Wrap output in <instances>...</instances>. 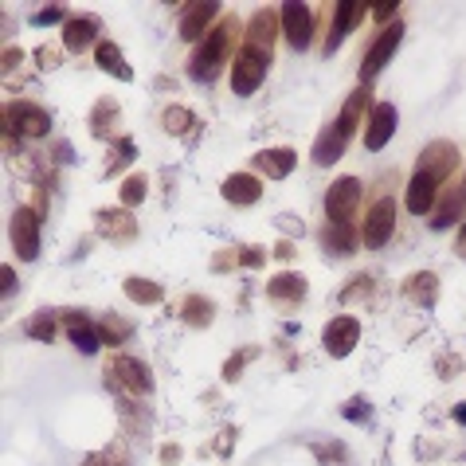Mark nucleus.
Wrapping results in <instances>:
<instances>
[{
    "label": "nucleus",
    "instance_id": "obj_34",
    "mask_svg": "<svg viewBox=\"0 0 466 466\" xmlns=\"http://www.w3.org/2000/svg\"><path fill=\"white\" fill-rule=\"evenodd\" d=\"M145 189H149V180H145V172H134V177H126L122 180V208H137V204L145 200Z\"/></svg>",
    "mask_w": 466,
    "mask_h": 466
},
{
    "label": "nucleus",
    "instance_id": "obj_48",
    "mask_svg": "<svg viewBox=\"0 0 466 466\" xmlns=\"http://www.w3.org/2000/svg\"><path fill=\"white\" fill-rule=\"evenodd\" d=\"M451 416H454V419H459V424L466 427V404H454V411H451Z\"/></svg>",
    "mask_w": 466,
    "mask_h": 466
},
{
    "label": "nucleus",
    "instance_id": "obj_41",
    "mask_svg": "<svg viewBox=\"0 0 466 466\" xmlns=\"http://www.w3.org/2000/svg\"><path fill=\"white\" fill-rule=\"evenodd\" d=\"M240 263H243V267H263V263H267V251H263V247H243V251H240Z\"/></svg>",
    "mask_w": 466,
    "mask_h": 466
},
{
    "label": "nucleus",
    "instance_id": "obj_46",
    "mask_svg": "<svg viewBox=\"0 0 466 466\" xmlns=\"http://www.w3.org/2000/svg\"><path fill=\"white\" fill-rule=\"evenodd\" d=\"M275 255H278V259H295V243H278Z\"/></svg>",
    "mask_w": 466,
    "mask_h": 466
},
{
    "label": "nucleus",
    "instance_id": "obj_47",
    "mask_svg": "<svg viewBox=\"0 0 466 466\" xmlns=\"http://www.w3.org/2000/svg\"><path fill=\"white\" fill-rule=\"evenodd\" d=\"M16 63H20V51H16V48H13V51H4V71H13Z\"/></svg>",
    "mask_w": 466,
    "mask_h": 466
},
{
    "label": "nucleus",
    "instance_id": "obj_12",
    "mask_svg": "<svg viewBox=\"0 0 466 466\" xmlns=\"http://www.w3.org/2000/svg\"><path fill=\"white\" fill-rule=\"evenodd\" d=\"M356 341H361V321L349 318V313H341V318L325 325V353L330 356H349L356 349Z\"/></svg>",
    "mask_w": 466,
    "mask_h": 466
},
{
    "label": "nucleus",
    "instance_id": "obj_4",
    "mask_svg": "<svg viewBox=\"0 0 466 466\" xmlns=\"http://www.w3.org/2000/svg\"><path fill=\"white\" fill-rule=\"evenodd\" d=\"M356 208H361V180L356 177H338L325 189V215H330V224H353Z\"/></svg>",
    "mask_w": 466,
    "mask_h": 466
},
{
    "label": "nucleus",
    "instance_id": "obj_21",
    "mask_svg": "<svg viewBox=\"0 0 466 466\" xmlns=\"http://www.w3.org/2000/svg\"><path fill=\"white\" fill-rule=\"evenodd\" d=\"M94 40H99V20H94V16H75V20L63 24V48H67L71 56L86 51Z\"/></svg>",
    "mask_w": 466,
    "mask_h": 466
},
{
    "label": "nucleus",
    "instance_id": "obj_17",
    "mask_svg": "<svg viewBox=\"0 0 466 466\" xmlns=\"http://www.w3.org/2000/svg\"><path fill=\"white\" fill-rule=\"evenodd\" d=\"M251 165H259V172H263V177H270V180H286L290 172H295V165H298V154H295V149H286V145L259 149Z\"/></svg>",
    "mask_w": 466,
    "mask_h": 466
},
{
    "label": "nucleus",
    "instance_id": "obj_8",
    "mask_svg": "<svg viewBox=\"0 0 466 466\" xmlns=\"http://www.w3.org/2000/svg\"><path fill=\"white\" fill-rule=\"evenodd\" d=\"M400 40H404V24H388V31H381V36H376V43L368 48V56H365V63H361V79H365V86L373 83L376 75L384 71V63L396 56Z\"/></svg>",
    "mask_w": 466,
    "mask_h": 466
},
{
    "label": "nucleus",
    "instance_id": "obj_29",
    "mask_svg": "<svg viewBox=\"0 0 466 466\" xmlns=\"http://www.w3.org/2000/svg\"><path fill=\"white\" fill-rule=\"evenodd\" d=\"M180 318L189 321V325H197V330H204V325H212L215 306L204 295H189V298L180 302Z\"/></svg>",
    "mask_w": 466,
    "mask_h": 466
},
{
    "label": "nucleus",
    "instance_id": "obj_7",
    "mask_svg": "<svg viewBox=\"0 0 466 466\" xmlns=\"http://www.w3.org/2000/svg\"><path fill=\"white\" fill-rule=\"evenodd\" d=\"M283 36L295 51H306L310 40H313V13L310 4H302V0H290V4H283Z\"/></svg>",
    "mask_w": 466,
    "mask_h": 466
},
{
    "label": "nucleus",
    "instance_id": "obj_31",
    "mask_svg": "<svg viewBox=\"0 0 466 466\" xmlns=\"http://www.w3.org/2000/svg\"><path fill=\"white\" fill-rule=\"evenodd\" d=\"M129 333H134V325L122 321L118 313H106V318L99 321V338H102V345H110V349H118V345H126V341H129Z\"/></svg>",
    "mask_w": 466,
    "mask_h": 466
},
{
    "label": "nucleus",
    "instance_id": "obj_40",
    "mask_svg": "<svg viewBox=\"0 0 466 466\" xmlns=\"http://www.w3.org/2000/svg\"><path fill=\"white\" fill-rule=\"evenodd\" d=\"M396 0H384V4H373V20H376V24H384V20H392V24H396Z\"/></svg>",
    "mask_w": 466,
    "mask_h": 466
},
{
    "label": "nucleus",
    "instance_id": "obj_14",
    "mask_svg": "<svg viewBox=\"0 0 466 466\" xmlns=\"http://www.w3.org/2000/svg\"><path fill=\"white\" fill-rule=\"evenodd\" d=\"M368 8L373 4H361V0H341V4H333V28H330V43H325V51H338L341 40L368 16Z\"/></svg>",
    "mask_w": 466,
    "mask_h": 466
},
{
    "label": "nucleus",
    "instance_id": "obj_30",
    "mask_svg": "<svg viewBox=\"0 0 466 466\" xmlns=\"http://www.w3.org/2000/svg\"><path fill=\"white\" fill-rule=\"evenodd\" d=\"M114 122H118V99H99V106H94V114H91L94 137H114V142H118Z\"/></svg>",
    "mask_w": 466,
    "mask_h": 466
},
{
    "label": "nucleus",
    "instance_id": "obj_10",
    "mask_svg": "<svg viewBox=\"0 0 466 466\" xmlns=\"http://www.w3.org/2000/svg\"><path fill=\"white\" fill-rule=\"evenodd\" d=\"M13 247L20 259H40V215L31 208L13 212Z\"/></svg>",
    "mask_w": 466,
    "mask_h": 466
},
{
    "label": "nucleus",
    "instance_id": "obj_9",
    "mask_svg": "<svg viewBox=\"0 0 466 466\" xmlns=\"http://www.w3.org/2000/svg\"><path fill=\"white\" fill-rule=\"evenodd\" d=\"M396 122H400V114H396V106L392 102H376L373 110H368V126H365V149H384L388 142L396 137Z\"/></svg>",
    "mask_w": 466,
    "mask_h": 466
},
{
    "label": "nucleus",
    "instance_id": "obj_26",
    "mask_svg": "<svg viewBox=\"0 0 466 466\" xmlns=\"http://www.w3.org/2000/svg\"><path fill=\"white\" fill-rule=\"evenodd\" d=\"M267 295L278 302H302L306 298V278H302L298 270H283V275H275L267 283Z\"/></svg>",
    "mask_w": 466,
    "mask_h": 466
},
{
    "label": "nucleus",
    "instance_id": "obj_19",
    "mask_svg": "<svg viewBox=\"0 0 466 466\" xmlns=\"http://www.w3.org/2000/svg\"><path fill=\"white\" fill-rule=\"evenodd\" d=\"M361 243H365V240L356 235L353 224H330V227L321 232V251L333 255V259H349Z\"/></svg>",
    "mask_w": 466,
    "mask_h": 466
},
{
    "label": "nucleus",
    "instance_id": "obj_5",
    "mask_svg": "<svg viewBox=\"0 0 466 466\" xmlns=\"http://www.w3.org/2000/svg\"><path fill=\"white\" fill-rule=\"evenodd\" d=\"M392 232H396V200L392 197H381L373 208H368V215H365L361 240H365V247L381 251V247L392 240Z\"/></svg>",
    "mask_w": 466,
    "mask_h": 466
},
{
    "label": "nucleus",
    "instance_id": "obj_45",
    "mask_svg": "<svg viewBox=\"0 0 466 466\" xmlns=\"http://www.w3.org/2000/svg\"><path fill=\"white\" fill-rule=\"evenodd\" d=\"M454 255L466 259V220H462V227H459V240H454Z\"/></svg>",
    "mask_w": 466,
    "mask_h": 466
},
{
    "label": "nucleus",
    "instance_id": "obj_36",
    "mask_svg": "<svg viewBox=\"0 0 466 466\" xmlns=\"http://www.w3.org/2000/svg\"><path fill=\"white\" fill-rule=\"evenodd\" d=\"M134 157H137V145L129 142V137H118V145H114V157H110V165H106V172H118V169H126Z\"/></svg>",
    "mask_w": 466,
    "mask_h": 466
},
{
    "label": "nucleus",
    "instance_id": "obj_13",
    "mask_svg": "<svg viewBox=\"0 0 466 466\" xmlns=\"http://www.w3.org/2000/svg\"><path fill=\"white\" fill-rule=\"evenodd\" d=\"M419 172H427V177H435L439 184L451 177L454 169H459V149H454L451 142H431L424 154H419Z\"/></svg>",
    "mask_w": 466,
    "mask_h": 466
},
{
    "label": "nucleus",
    "instance_id": "obj_25",
    "mask_svg": "<svg viewBox=\"0 0 466 466\" xmlns=\"http://www.w3.org/2000/svg\"><path fill=\"white\" fill-rule=\"evenodd\" d=\"M94 59H99V67H102L106 75H114V79H122V83L134 79V67L126 63L122 48H118L114 40H99V48H94Z\"/></svg>",
    "mask_w": 466,
    "mask_h": 466
},
{
    "label": "nucleus",
    "instance_id": "obj_35",
    "mask_svg": "<svg viewBox=\"0 0 466 466\" xmlns=\"http://www.w3.org/2000/svg\"><path fill=\"white\" fill-rule=\"evenodd\" d=\"M28 338H36V341H51V338H56V313H51V310L31 313V318H28Z\"/></svg>",
    "mask_w": 466,
    "mask_h": 466
},
{
    "label": "nucleus",
    "instance_id": "obj_37",
    "mask_svg": "<svg viewBox=\"0 0 466 466\" xmlns=\"http://www.w3.org/2000/svg\"><path fill=\"white\" fill-rule=\"evenodd\" d=\"M31 24H36V28H51V24H67V13H63V8H59V4H48V8H43V13H36V16H31Z\"/></svg>",
    "mask_w": 466,
    "mask_h": 466
},
{
    "label": "nucleus",
    "instance_id": "obj_3",
    "mask_svg": "<svg viewBox=\"0 0 466 466\" xmlns=\"http://www.w3.org/2000/svg\"><path fill=\"white\" fill-rule=\"evenodd\" d=\"M4 134L16 137H48L51 134V114L40 110L36 102H8L4 106Z\"/></svg>",
    "mask_w": 466,
    "mask_h": 466
},
{
    "label": "nucleus",
    "instance_id": "obj_28",
    "mask_svg": "<svg viewBox=\"0 0 466 466\" xmlns=\"http://www.w3.org/2000/svg\"><path fill=\"white\" fill-rule=\"evenodd\" d=\"M404 298H411L416 306H435L439 298V278L431 275V270H419V275H411L404 283Z\"/></svg>",
    "mask_w": 466,
    "mask_h": 466
},
{
    "label": "nucleus",
    "instance_id": "obj_1",
    "mask_svg": "<svg viewBox=\"0 0 466 466\" xmlns=\"http://www.w3.org/2000/svg\"><path fill=\"white\" fill-rule=\"evenodd\" d=\"M235 31H240V24L227 16L197 43V51H192V59H189V75H192V79H197V83H212L215 75L224 71L227 51L235 48Z\"/></svg>",
    "mask_w": 466,
    "mask_h": 466
},
{
    "label": "nucleus",
    "instance_id": "obj_6",
    "mask_svg": "<svg viewBox=\"0 0 466 466\" xmlns=\"http://www.w3.org/2000/svg\"><path fill=\"white\" fill-rule=\"evenodd\" d=\"M110 381L118 388H126L129 396H149L154 392V373L145 368V361H134V356H114L110 365Z\"/></svg>",
    "mask_w": 466,
    "mask_h": 466
},
{
    "label": "nucleus",
    "instance_id": "obj_33",
    "mask_svg": "<svg viewBox=\"0 0 466 466\" xmlns=\"http://www.w3.org/2000/svg\"><path fill=\"white\" fill-rule=\"evenodd\" d=\"M161 122H165V134H177L180 137V134H192V129H197V114L184 110V106H169Z\"/></svg>",
    "mask_w": 466,
    "mask_h": 466
},
{
    "label": "nucleus",
    "instance_id": "obj_22",
    "mask_svg": "<svg viewBox=\"0 0 466 466\" xmlns=\"http://www.w3.org/2000/svg\"><path fill=\"white\" fill-rule=\"evenodd\" d=\"M345 142H349V137H345L341 134V129L338 126H325L321 129V134H318V142H313V149H310V157H313V165H338V161H341V154H345Z\"/></svg>",
    "mask_w": 466,
    "mask_h": 466
},
{
    "label": "nucleus",
    "instance_id": "obj_20",
    "mask_svg": "<svg viewBox=\"0 0 466 466\" xmlns=\"http://www.w3.org/2000/svg\"><path fill=\"white\" fill-rule=\"evenodd\" d=\"M224 197L227 204H235V208H247V204H255L263 197V180L255 177V172H232V177L224 180Z\"/></svg>",
    "mask_w": 466,
    "mask_h": 466
},
{
    "label": "nucleus",
    "instance_id": "obj_39",
    "mask_svg": "<svg viewBox=\"0 0 466 466\" xmlns=\"http://www.w3.org/2000/svg\"><path fill=\"white\" fill-rule=\"evenodd\" d=\"M275 227L283 235H295V240L302 235V220H298V215H275Z\"/></svg>",
    "mask_w": 466,
    "mask_h": 466
},
{
    "label": "nucleus",
    "instance_id": "obj_44",
    "mask_svg": "<svg viewBox=\"0 0 466 466\" xmlns=\"http://www.w3.org/2000/svg\"><path fill=\"white\" fill-rule=\"evenodd\" d=\"M161 462H165V466H177L180 462V447H177V443H169V447L161 451Z\"/></svg>",
    "mask_w": 466,
    "mask_h": 466
},
{
    "label": "nucleus",
    "instance_id": "obj_16",
    "mask_svg": "<svg viewBox=\"0 0 466 466\" xmlns=\"http://www.w3.org/2000/svg\"><path fill=\"white\" fill-rule=\"evenodd\" d=\"M435 200H439V180L416 169V177L408 180V192H404L408 212H411V215H427L431 208H435Z\"/></svg>",
    "mask_w": 466,
    "mask_h": 466
},
{
    "label": "nucleus",
    "instance_id": "obj_32",
    "mask_svg": "<svg viewBox=\"0 0 466 466\" xmlns=\"http://www.w3.org/2000/svg\"><path fill=\"white\" fill-rule=\"evenodd\" d=\"M122 290H126V295L134 298V302H142V306H157V302L165 298V290H161L154 278H126Z\"/></svg>",
    "mask_w": 466,
    "mask_h": 466
},
{
    "label": "nucleus",
    "instance_id": "obj_27",
    "mask_svg": "<svg viewBox=\"0 0 466 466\" xmlns=\"http://www.w3.org/2000/svg\"><path fill=\"white\" fill-rule=\"evenodd\" d=\"M365 110H368V86H361V91H353L349 99H345V106H341V114H338V126L345 137H353V129L361 126V118H365Z\"/></svg>",
    "mask_w": 466,
    "mask_h": 466
},
{
    "label": "nucleus",
    "instance_id": "obj_15",
    "mask_svg": "<svg viewBox=\"0 0 466 466\" xmlns=\"http://www.w3.org/2000/svg\"><path fill=\"white\" fill-rule=\"evenodd\" d=\"M278 31H283V16L278 13H270V8H259V13L247 20V48H259V51H267L270 56V48H275V40H278Z\"/></svg>",
    "mask_w": 466,
    "mask_h": 466
},
{
    "label": "nucleus",
    "instance_id": "obj_2",
    "mask_svg": "<svg viewBox=\"0 0 466 466\" xmlns=\"http://www.w3.org/2000/svg\"><path fill=\"white\" fill-rule=\"evenodd\" d=\"M267 67H270V56L267 51H259V48H240V56H235V63H232V91L235 94H255L259 86H263V79H267Z\"/></svg>",
    "mask_w": 466,
    "mask_h": 466
},
{
    "label": "nucleus",
    "instance_id": "obj_11",
    "mask_svg": "<svg viewBox=\"0 0 466 466\" xmlns=\"http://www.w3.org/2000/svg\"><path fill=\"white\" fill-rule=\"evenodd\" d=\"M63 325H67V338L71 345L79 349L83 356H94L99 353V321H91V313H83V310H71V313H63Z\"/></svg>",
    "mask_w": 466,
    "mask_h": 466
},
{
    "label": "nucleus",
    "instance_id": "obj_42",
    "mask_svg": "<svg viewBox=\"0 0 466 466\" xmlns=\"http://www.w3.org/2000/svg\"><path fill=\"white\" fill-rule=\"evenodd\" d=\"M0 286H4V298H13L16 295V270L13 267H0Z\"/></svg>",
    "mask_w": 466,
    "mask_h": 466
},
{
    "label": "nucleus",
    "instance_id": "obj_23",
    "mask_svg": "<svg viewBox=\"0 0 466 466\" xmlns=\"http://www.w3.org/2000/svg\"><path fill=\"white\" fill-rule=\"evenodd\" d=\"M94 224H99V232L106 235V240H114V243H126V240H134L137 235V224H134V215H129V208L99 212L94 215Z\"/></svg>",
    "mask_w": 466,
    "mask_h": 466
},
{
    "label": "nucleus",
    "instance_id": "obj_18",
    "mask_svg": "<svg viewBox=\"0 0 466 466\" xmlns=\"http://www.w3.org/2000/svg\"><path fill=\"white\" fill-rule=\"evenodd\" d=\"M215 16H220V4H215V0L189 4V8H184V16H180V40H189V43L204 40V31H208V24Z\"/></svg>",
    "mask_w": 466,
    "mask_h": 466
},
{
    "label": "nucleus",
    "instance_id": "obj_24",
    "mask_svg": "<svg viewBox=\"0 0 466 466\" xmlns=\"http://www.w3.org/2000/svg\"><path fill=\"white\" fill-rule=\"evenodd\" d=\"M462 212H466V189L447 192V197L439 200V208L431 212V232H447V227H454L462 220Z\"/></svg>",
    "mask_w": 466,
    "mask_h": 466
},
{
    "label": "nucleus",
    "instance_id": "obj_43",
    "mask_svg": "<svg viewBox=\"0 0 466 466\" xmlns=\"http://www.w3.org/2000/svg\"><path fill=\"white\" fill-rule=\"evenodd\" d=\"M345 419H356V424H365V419H368V404H365V400H356V404H345Z\"/></svg>",
    "mask_w": 466,
    "mask_h": 466
},
{
    "label": "nucleus",
    "instance_id": "obj_38",
    "mask_svg": "<svg viewBox=\"0 0 466 466\" xmlns=\"http://www.w3.org/2000/svg\"><path fill=\"white\" fill-rule=\"evenodd\" d=\"M251 356H255V349H240V353H235L232 361L224 365V381H240V373L247 368V361H251Z\"/></svg>",
    "mask_w": 466,
    "mask_h": 466
}]
</instances>
